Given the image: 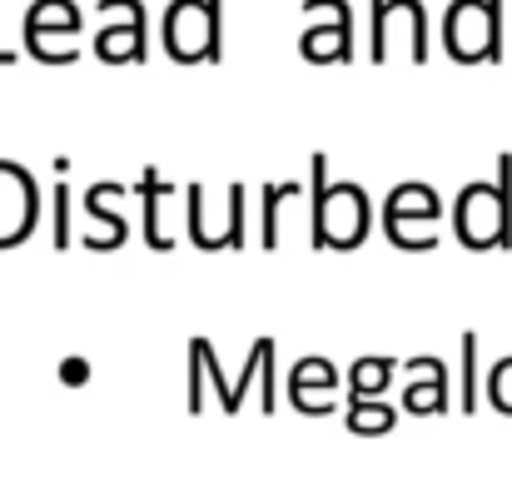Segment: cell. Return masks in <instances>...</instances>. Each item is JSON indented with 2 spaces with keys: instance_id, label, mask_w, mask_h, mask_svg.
I'll list each match as a JSON object with an SVG mask.
<instances>
[{
  "instance_id": "obj_5",
  "label": "cell",
  "mask_w": 512,
  "mask_h": 477,
  "mask_svg": "<svg viewBox=\"0 0 512 477\" xmlns=\"http://www.w3.org/2000/svg\"><path fill=\"white\" fill-rule=\"evenodd\" d=\"M35 209H40V194H35L30 169L0 159V249L25 244V234L35 229Z\"/></svg>"
},
{
  "instance_id": "obj_9",
  "label": "cell",
  "mask_w": 512,
  "mask_h": 477,
  "mask_svg": "<svg viewBox=\"0 0 512 477\" xmlns=\"http://www.w3.org/2000/svg\"><path fill=\"white\" fill-rule=\"evenodd\" d=\"M20 35L25 40H70V35H80V10H75V0H35L30 10H25V25H20Z\"/></svg>"
},
{
  "instance_id": "obj_10",
  "label": "cell",
  "mask_w": 512,
  "mask_h": 477,
  "mask_svg": "<svg viewBox=\"0 0 512 477\" xmlns=\"http://www.w3.org/2000/svg\"><path fill=\"white\" fill-rule=\"evenodd\" d=\"M135 189L145 194V244L165 254V249L174 244V239H165V199H170L174 189L165 184V179H160V174H155V169H145Z\"/></svg>"
},
{
  "instance_id": "obj_8",
  "label": "cell",
  "mask_w": 512,
  "mask_h": 477,
  "mask_svg": "<svg viewBox=\"0 0 512 477\" xmlns=\"http://www.w3.org/2000/svg\"><path fill=\"white\" fill-rule=\"evenodd\" d=\"M115 5H125L130 20L100 30V35H95V55H100L105 65H120V60L145 65V55H150V45H145V5H140V0H115Z\"/></svg>"
},
{
  "instance_id": "obj_12",
  "label": "cell",
  "mask_w": 512,
  "mask_h": 477,
  "mask_svg": "<svg viewBox=\"0 0 512 477\" xmlns=\"http://www.w3.org/2000/svg\"><path fill=\"white\" fill-rule=\"evenodd\" d=\"M284 199H299V184H264V224H259V249H279V209Z\"/></svg>"
},
{
  "instance_id": "obj_16",
  "label": "cell",
  "mask_w": 512,
  "mask_h": 477,
  "mask_svg": "<svg viewBox=\"0 0 512 477\" xmlns=\"http://www.w3.org/2000/svg\"><path fill=\"white\" fill-rule=\"evenodd\" d=\"M478 408V338L463 333V413Z\"/></svg>"
},
{
  "instance_id": "obj_13",
  "label": "cell",
  "mask_w": 512,
  "mask_h": 477,
  "mask_svg": "<svg viewBox=\"0 0 512 477\" xmlns=\"http://www.w3.org/2000/svg\"><path fill=\"white\" fill-rule=\"evenodd\" d=\"M348 428L363 438V433H388L393 428V408L368 398V403H348Z\"/></svg>"
},
{
  "instance_id": "obj_15",
  "label": "cell",
  "mask_w": 512,
  "mask_h": 477,
  "mask_svg": "<svg viewBox=\"0 0 512 477\" xmlns=\"http://www.w3.org/2000/svg\"><path fill=\"white\" fill-rule=\"evenodd\" d=\"M184 199H189V239H194L204 254H214V234H209V224H204V189H199V184H189V189H184Z\"/></svg>"
},
{
  "instance_id": "obj_6",
  "label": "cell",
  "mask_w": 512,
  "mask_h": 477,
  "mask_svg": "<svg viewBox=\"0 0 512 477\" xmlns=\"http://www.w3.org/2000/svg\"><path fill=\"white\" fill-rule=\"evenodd\" d=\"M165 55L179 60V65H194V60L214 55V25H209L204 0H170V10H165Z\"/></svg>"
},
{
  "instance_id": "obj_19",
  "label": "cell",
  "mask_w": 512,
  "mask_h": 477,
  "mask_svg": "<svg viewBox=\"0 0 512 477\" xmlns=\"http://www.w3.org/2000/svg\"><path fill=\"white\" fill-rule=\"evenodd\" d=\"M204 10H209V25H214V55H209V65H219L224 60V0H204Z\"/></svg>"
},
{
  "instance_id": "obj_17",
  "label": "cell",
  "mask_w": 512,
  "mask_h": 477,
  "mask_svg": "<svg viewBox=\"0 0 512 477\" xmlns=\"http://www.w3.org/2000/svg\"><path fill=\"white\" fill-rule=\"evenodd\" d=\"M488 398L498 413H512V358H498L488 373Z\"/></svg>"
},
{
  "instance_id": "obj_4",
  "label": "cell",
  "mask_w": 512,
  "mask_h": 477,
  "mask_svg": "<svg viewBox=\"0 0 512 477\" xmlns=\"http://www.w3.org/2000/svg\"><path fill=\"white\" fill-rule=\"evenodd\" d=\"M443 45L458 65H503V40L493 30V15H488V0H453L448 15H443Z\"/></svg>"
},
{
  "instance_id": "obj_11",
  "label": "cell",
  "mask_w": 512,
  "mask_h": 477,
  "mask_svg": "<svg viewBox=\"0 0 512 477\" xmlns=\"http://www.w3.org/2000/svg\"><path fill=\"white\" fill-rule=\"evenodd\" d=\"M388 373H393V358H358V363H353L348 403H368V398H378L383 383H388Z\"/></svg>"
},
{
  "instance_id": "obj_14",
  "label": "cell",
  "mask_w": 512,
  "mask_h": 477,
  "mask_svg": "<svg viewBox=\"0 0 512 477\" xmlns=\"http://www.w3.org/2000/svg\"><path fill=\"white\" fill-rule=\"evenodd\" d=\"M50 219H55V249H70V189H65V174H60V184L50 189Z\"/></svg>"
},
{
  "instance_id": "obj_1",
  "label": "cell",
  "mask_w": 512,
  "mask_h": 477,
  "mask_svg": "<svg viewBox=\"0 0 512 477\" xmlns=\"http://www.w3.org/2000/svg\"><path fill=\"white\" fill-rule=\"evenodd\" d=\"M309 244L324 254V249H358L368 239V224H373V204H368V189L339 179L329 184V155H314V179H309Z\"/></svg>"
},
{
  "instance_id": "obj_3",
  "label": "cell",
  "mask_w": 512,
  "mask_h": 477,
  "mask_svg": "<svg viewBox=\"0 0 512 477\" xmlns=\"http://www.w3.org/2000/svg\"><path fill=\"white\" fill-rule=\"evenodd\" d=\"M443 214V199L433 184H393L388 204H383V229L393 239V249H413V254H428L438 244L433 234V219Z\"/></svg>"
},
{
  "instance_id": "obj_2",
  "label": "cell",
  "mask_w": 512,
  "mask_h": 477,
  "mask_svg": "<svg viewBox=\"0 0 512 477\" xmlns=\"http://www.w3.org/2000/svg\"><path fill=\"white\" fill-rule=\"evenodd\" d=\"M453 234L463 249H512V155H498V179H473L453 199Z\"/></svg>"
},
{
  "instance_id": "obj_21",
  "label": "cell",
  "mask_w": 512,
  "mask_h": 477,
  "mask_svg": "<svg viewBox=\"0 0 512 477\" xmlns=\"http://www.w3.org/2000/svg\"><path fill=\"white\" fill-rule=\"evenodd\" d=\"M0 65H15V50H0Z\"/></svg>"
},
{
  "instance_id": "obj_20",
  "label": "cell",
  "mask_w": 512,
  "mask_h": 477,
  "mask_svg": "<svg viewBox=\"0 0 512 477\" xmlns=\"http://www.w3.org/2000/svg\"><path fill=\"white\" fill-rule=\"evenodd\" d=\"M80 378H85V363L70 358V363H65V383H80Z\"/></svg>"
},
{
  "instance_id": "obj_18",
  "label": "cell",
  "mask_w": 512,
  "mask_h": 477,
  "mask_svg": "<svg viewBox=\"0 0 512 477\" xmlns=\"http://www.w3.org/2000/svg\"><path fill=\"white\" fill-rule=\"evenodd\" d=\"M259 393H264V398H259V408H264V413H274V408H279V398H274V348L264 353V368H259Z\"/></svg>"
},
{
  "instance_id": "obj_7",
  "label": "cell",
  "mask_w": 512,
  "mask_h": 477,
  "mask_svg": "<svg viewBox=\"0 0 512 477\" xmlns=\"http://www.w3.org/2000/svg\"><path fill=\"white\" fill-rule=\"evenodd\" d=\"M304 10H329V25H309L299 35L304 60H314V65H348L353 60V10H348V0H304Z\"/></svg>"
}]
</instances>
